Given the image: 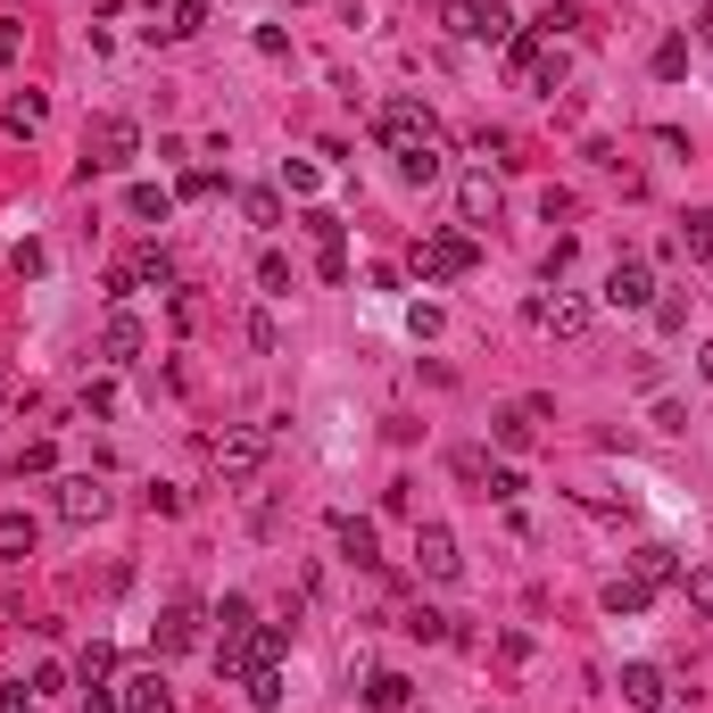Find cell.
I'll list each match as a JSON object with an SVG mask.
<instances>
[{
	"mask_svg": "<svg viewBox=\"0 0 713 713\" xmlns=\"http://www.w3.org/2000/svg\"><path fill=\"white\" fill-rule=\"evenodd\" d=\"M83 713H125V705H116V697H109V680H100V689H83Z\"/></svg>",
	"mask_w": 713,
	"mask_h": 713,
	"instance_id": "cell-42",
	"label": "cell"
},
{
	"mask_svg": "<svg viewBox=\"0 0 713 713\" xmlns=\"http://www.w3.org/2000/svg\"><path fill=\"white\" fill-rule=\"evenodd\" d=\"M482 498H498V507H514V498H523V473H514V465H498V473H489V489H482Z\"/></svg>",
	"mask_w": 713,
	"mask_h": 713,
	"instance_id": "cell-33",
	"label": "cell"
},
{
	"mask_svg": "<svg viewBox=\"0 0 713 713\" xmlns=\"http://www.w3.org/2000/svg\"><path fill=\"white\" fill-rule=\"evenodd\" d=\"M622 705H631V713H664V705H672V689H664L656 664H622Z\"/></svg>",
	"mask_w": 713,
	"mask_h": 713,
	"instance_id": "cell-12",
	"label": "cell"
},
{
	"mask_svg": "<svg viewBox=\"0 0 713 713\" xmlns=\"http://www.w3.org/2000/svg\"><path fill=\"white\" fill-rule=\"evenodd\" d=\"M449 473H456V482H489V465H482V449H456V456H449Z\"/></svg>",
	"mask_w": 713,
	"mask_h": 713,
	"instance_id": "cell-37",
	"label": "cell"
},
{
	"mask_svg": "<svg viewBox=\"0 0 713 713\" xmlns=\"http://www.w3.org/2000/svg\"><path fill=\"white\" fill-rule=\"evenodd\" d=\"M158 34H167V42H191V34H207V0H174Z\"/></svg>",
	"mask_w": 713,
	"mask_h": 713,
	"instance_id": "cell-24",
	"label": "cell"
},
{
	"mask_svg": "<svg viewBox=\"0 0 713 713\" xmlns=\"http://www.w3.org/2000/svg\"><path fill=\"white\" fill-rule=\"evenodd\" d=\"M200 606H167V614H158V656H191V647H200Z\"/></svg>",
	"mask_w": 713,
	"mask_h": 713,
	"instance_id": "cell-13",
	"label": "cell"
},
{
	"mask_svg": "<svg viewBox=\"0 0 713 713\" xmlns=\"http://www.w3.org/2000/svg\"><path fill=\"white\" fill-rule=\"evenodd\" d=\"M456 207H465V225H489V216H498V174L473 167L465 183H456Z\"/></svg>",
	"mask_w": 713,
	"mask_h": 713,
	"instance_id": "cell-14",
	"label": "cell"
},
{
	"mask_svg": "<svg viewBox=\"0 0 713 713\" xmlns=\"http://www.w3.org/2000/svg\"><path fill=\"white\" fill-rule=\"evenodd\" d=\"M258 282H265V291H291V258H282V249H265V258H258Z\"/></svg>",
	"mask_w": 713,
	"mask_h": 713,
	"instance_id": "cell-34",
	"label": "cell"
},
{
	"mask_svg": "<svg viewBox=\"0 0 713 713\" xmlns=\"http://www.w3.org/2000/svg\"><path fill=\"white\" fill-rule=\"evenodd\" d=\"M656 76H664V83H680V76H689V34L656 42Z\"/></svg>",
	"mask_w": 713,
	"mask_h": 713,
	"instance_id": "cell-27",
	"label": "cell"
},
{
	"mask_svg": "<svg viewBox=\"0 0 713 713\" xmlns=\"http://www.w3.org/2000/svg\"><path fill=\"white\" fill-rule=\"evenodd\" d=\"M606 307H622V316L656 307V265H647V258H622L614 274H606Z\"/></svg>",
	"mask_w": 713,
	"mask_h": 713,
	"instance_id": "cell-6",
	"label": "cell"
},
{
	"mask_svg": "<svg viewBox=\"0 0 713 713\" xmlns=\"http://www.w3.org/2000/svg\"><path fill=\"white\" fill-rule=\"evenodd\" d=\"M440 18H449L456 42H514V34H523V25H514V9H498V0H449Z\"/></svg>",
	"mask_w": 713,
	"mask_h": 713,
	"instance_id": "cell-2",
	"label": "cell"
},
{
	"mask_svg": "<svg viewBox=\"0 0 713 713\" xmlns=\"http://www.w3.org/2000/svg\"><path fill=\"white\" fill-rule=\"evenodd\" d=\"M680 589H689V606H697V614H713V573H689Z\"/></svg>",
	"mask_w": 713,
	"mask_h": 713,
	"instance_id": "cell-41",
	"label": "cell"
},
{
	"mask_svg": "<svg viewBox=\"0 0 713 713\" xmlns=\"http://www.w3.org/2000/svg\"><path fill=\"white\" fill-rule=\"evenodd\" d=\"M0 407H9V382H0Z\"/></svg>",
	"mask_w": 713,
	"mask_h": 713,
	"instance_id": "cell-46",
	"label": "cell"
},
{
	"mask_svg": "<svg viewBox=\"0 0 713 713\" xmlns=\"http://www.w3.org/2000/svg\"><path fill=\"white\" fill-rule=\"evenodd\" d=\"M142 9H174V0H142Z\"/></svg>",
	"mask_w": 713,
	"mask_h": 713,
	"instance_id": "cell-45",
	"label": "cell"
},
{
	"mask_svg": "<svg viewBox=\"0 0 713 713\" xmlns=\"http://www.w3.org/2000/svg\"><path fill=\"white\" fill-rule=\"evenodd\" d=\"M656 324H664V332H680V324H689V299H680V291H672V299H656Z\"/></svg>",
	"mask_w": 713,
	"mask_h": 713,
	"instance_id": "cell-40",
	"label": "cell"
},
{
	"mask_svg": "<svg viewBox=\"0 0 713 713\" xmlns=\"http://www.w3.org/2000/svg\"><path fill=\"white\" fill-rule=\"evenodd\" d=\"M332 540H340L349 564H374V523H365V514H332Z\"/></svg>",
	"mask_w": 713,
	"mask_h": 713,
	"instance_id": "cell-17",
	"label": "cell"
},
{
	"mask_svg": "<svg viewBox=\"0 0 713 713\" xmlns=\"http://www.w3.org/2000/svg\"><path fill=\"white\" fill-rule=\"evenodd\" d=\"M647 598H656V581H638V573L606 581V614H647Z\"/></svg>",
	"mask_w": 713,
	"mask_h": 713,
	"instance_id": "cell-21",
	"label": "cell"
},
{
	"mask_svg": "<svg viewBox=\"0 0 713 713\" xmlns=\"http://www.w3.org/2000/svg\"><path fill=\"white\" fill-rule=\"evenodd\" d=\"M241 689H249V705H258V713H274L282 705V664H249Z\"/></svg>",
	"mask_w": 713,
	"mask_h": 713,
	"instance_id": "cell-22",
	"label": "cell"
},
{
	"mask_svg": "<svg viewBox=\"0 0 713 713\" xmlns=\"http://www.w3.org/2000/svg\"><path fill=\"white\" fill-rule=\"evenodd\" d=\"M116 705H125V713H174V689H167V672H133Z\"/></svg>",
	"mask_w": 713,
	"mask_h": 713,
	"instance_id": "cell-16",
	"label": "cell"
},
{
	"mask_svg": "<svg viewBox=\"0 0 713 713\" xmlns=\"http://www.w3.org/2000/svg\"><path fill=\"white\" fill-rule=\"evenodd\" d=\"M0 547H9V556H34V514H0Z\"/></svg>",
	"mask_w": 713,
	"mask_h": 713,
	"instance_id": "cell-26",
	"label": "cell"
},
{
	"mask_svg": "<svg viewBox=\"0 0 713 713\" xmlns=\"http://www.w3.org/2000/svg\"><path fill=\"white\" fill-rule=\"evenodd\" d=\"M100 514H109V482L67 473V482H58V523H100Z\"/></svg>",
	"mask_w": 713,
	"mask_h": 713,
	"instance_id": "cell-11",
	"label": "cell"
},
{
	"mask_svg": "<svg viewBox=\"0 0 713 713\" xmlns=\"http://www.w3.org/2000/svg\"><path fill=\"white\" fill-rule=\"evenodd\" d=\"M398 174H407V183H440V150H407Z\"/></svg>",
	"mask_w": 713,
	"mask_h": 713,
	"instance_id": "cell-31",
	"label": "cell"
},
{
	"mask_svg": "<svg viewBox=\"0 0 713 713\" xmlns=\"http://www.w3.org/2000/svg\"><path fill=\"white\" fill-rule=\"evenodd\" d=\"M407 631H415V638H449V614H432V606H423V614H407Z\"/></svg>",
	"mask_w": 713,
	"mask_h": 713,
	"instance_id": "cell-39",
	"label": "cell"
},
{
	"mask_svg": "<svg viewBox=\"0 0 713 713\" xmlns=\"http://www.w3.org/2000/svg\"><path fill=\"white\" fill-rule=\"evenodd\" d=\"M415 274L423 282H465L473 274V241L465 233H423V241H415Z\"/></svg>",
	"mask_w": 713,
	"mask_h": 713,
	"instance_id": "cell-3",
	"label": "cell"
},
{
	"mask_svg": "<svg viewBox=\"0 0 713 713\" xmlns=\"http://www.w3.org/2000/svg\"><path fill=\"white\" fill-rule=\"evenodd\" d=\"M697 374H705V382H713V340H705V349H697Z\"/></svg>",
	"mask_w": 713,
	"mask_h": 713,
	"instance_id": "cell-44",
	"label": "cell"
},
{
	"mask_svg": "<svg viewBox=\"0 0 713 713\" xmlns=\"http://www.w3.org/2000/svg\"><path fill=\"white\" fill-rule=\"evenodd\" d=\"M100 356H109V365H133V356H142V316L116 307V316L100 324Z\"/></svg>",
	"mask_w": 713,
	"mask_h": 713,
	"instance_id": "cell-15",
	"label": "cell"
},
{
	"mask_svg": "<svg viewBox=\"0 0 713 713\" xmlns=\"http://www.w3.org/2000/svg\"><path fill=\"white\" fill-rule=\"evenodd\" d=\"M307 233H316L324 249H340V216H332V207H307Z\"/></svg>",
	"mask_w": 713,
	"mask_h": 713,
	"instance_id": "cell-35",
	"label": "cell"
},
{
	"mask_svg": "<svg viewBox=\"0 0 713 713\" xmlns=\"http://www.w3.org/2000/svg\"><path fill=\"white\" fill-rule=\"evenodd\" d=\"M680 249H689V258H713V207H697L689 225H680Z\"/></svg>",
	"mask_w": 713,
	"mask_h": 713,
	"instance_id": "cell-28",
	"label": "cell"
},
{
	"mask_svg": "<svg viewBox=\"0 0 713 713\" xmlns=\"http://www.w3.org/2000/svg\"><path fill=\"white\" fill-rule=\"evenodd\" d=\"M638 581H672V547H638Z\"/></svg>",
	"mask_w": 713,
	"mask_h": 713,
	"instance_id": "cell-32",
	"label": "cell"
},
{
	"mask_svg": "<svg viewBox=\"0 0 713 713\" xmlns=\"http://www.w3.org/2000/svg\"><path fill=\"white\" fill-rule=\"evenodd\" d=\"M109 291L116 299H125V291H174V258L167 249H133V258L109 274Z\"/></svg>",
	"mask_w": 713,
	"mask_h": 713,
	"instance_id": "cell-8",
	"label": "cell"
},
{
	"mask_svg": "<svg viewBox=\"0 0 713 713\" xmlns=\"http://www.w3.org/2000/svg\"><path fill=\"white\" fill-rule=\"evenodd\" d=\"M216 622H225V647H241V638L258 631V606H249V598H225V606H216ZM225 647H216V656H225Z\"/></svg>",
	"mask_w": 713,
	"mask_h": 713,
	"instance_id": "cell-25",
	"label": "cell"
},
{
	"mask_svg": "<svg viewBox=\"0 0 713 713\" xmlns=\"http://www.w3.org/2000/svg\"><path fill=\"white\" fill-rule=\"evenodd\" d=\"M531 25H540L547 42H573V34H589V18H581V9H573V0H556V9H540V18H531Z\"/></svg>",
	"mask_w": 713,
	"mask_h": 713,
	"instance_id": "cell-23",
	"label": "cell"
},
{
	"mask_svg": "<svg viewBox=\"0 0 713 713\" xmlns=\"http://www.w3.org/2000/svg\"><path fill=\"white\" fill-rule=\"evenodd\" d=\"M42 116H50V100H42V92H9V109H0V125H9V133L25 142V133H42Z\"/></svg>",
	"mask_w": 713,
	"mask_h": 713,
	"instance_id": "cell-18",
	"label": "cell"
},
{
	"mask_svg": "<svg viewBox=\"0 0 713 713\" xmlns=\"http://www.w3.org/2000/svg\"><path fill=\"white\" fill-rule=\"evenodd\" d=\"M241 216L249 225H282V191H241Z\"/></svg>",
	"mask_w": 713,
	"mask_h": 713,
	"instance_id": "cell-29",
	"label": "cell"
},
{
	"mask_svg": "<svg viewBox=\"0 0 713 713\" xmlns=\"http://www.w3.org/2000/svg\"><path fill=\"white\" fill-rule=\"evenodd\" d=\"M109 672H116V647H100V638H92V647H83V689H100Z\"/></svg>",
	"mask_w": 713,
	"mask_h": 713,
	"instance_id": "cell-30",
	"label": "cell"
},
{
	"mask_svg": "<svg viewBox=\"0 0 713 713\" xmlns=\"http://www.w3.org/2000/svg\"><path fill=\"white\" fill-rule=\"evenodd\" d=\"M265 449H274V423L225 432V440H216V473H225V482H258V473H265Z\"/></svg>",
	"mask_w": 713,
	"mask_h": 713,
	"instance_id": "cell-4",
	"label": "cell"
},
{
	"mask_svg": "<svg viewBox=\"0 0 713 713\" xmlns=\"http://www.w3.org/2000/svg\"><path fill=\"white\" fill-rule=\"evenodd\" d=\"M407 697H415L407 672H374V680H365V705H374V713H407Z\"/></svg>",
	"mask_w": 713,
	"mask_h": 713,
	"instance_id": "cell-19",
	"label": "cell"
},
{
	"mask_svg": "<svg viewBox=\"0 0 713 713\" xmlns=\"http://www.w3.org/2000/svg\"><path fill=\"white\" fill-rule=\"evenodd\" d=\"M540 423H547V398H514V407H498V415H489V440L523 456L531 440H540Z\"/></svg>",
	"mask_w": 713,
	"mask_h": 713,
	"instance_id": "cell-7",
	"label": "cell"
},
{
	"mask_svg": "<svg viewBox=\"0 0 713 713\" xmlns=\"http://www.w3.org/2000/svg\"><path fill=\"white\" fill-rule=\"evenodd\" d=\"M34 705H42L34 689H9V697H0V713H34Z\"/></svg>",
	"mask_w": 713,
	"mask_h": 713,
	"instance_id": "cell-43",
	"label": "cell"
},
{
	"mask_svg": "<svg viewBox=\"0 0 713 713\" xmlns=\"http://www.w3.org/2000/svg\"><path fill=\"white\" fill-rule=\"evenodd\" d=\"M9 265H18V274H50V249H42V241H18V258H9Z\"/></svg>",
	"mask_w": 713,
	"mask_h": 713,
	"instance_id": "cell-36",
	"label": "cell"
},
{
	"mask_svg": "<svg viewBox=\"0 0 713 713\" xmlns=\"http://www.w3.org/2000/svg\"><path fill=\"white\" fill-rule=\"evenodd\" d=\"M18 50H25V25H18V18H0V67H18Z\"/></svg>",
	"mask_w": 713,
	"mask_h": 713,
	"instance_id": "cell-38",
	"label": "cell"
},
{
	"mask_svg": "<svg viewBox=\"0 0 713 713\" xmlns=\"http://www.w3.org/2000/svg\"><path fill=\"white\" fill-rule=\"evenodd\" d=\"M531 324L556 340H581L589 332V299H573V291H547V299H531Z\"/></svg>",
	"mask_w": 713,
	"mask_h": 713,
	"instance_id": "cell-10",
	"label": "cell"
},
{
	"mask_svg": "<svg viewBox=\"0 0 713 713\" xmlns=\"http://www.w3.org/2000/svg\"><path fill=\"white\" fill-rule=\"evenodd\" d=\"M415 564H423L432 581H456V573H465V556H456V531H449V523H415Z\"/></svg>",
	"mask_w": 713,
	"mask_h": 713,
	"instance_id": "cell-9",
	"label": "cell"
},
{
	"mask_svg": "<svg viewBox=\"0 0 713 713\" xmlns=\"http://www.w3.org/2000/svg\"><path fill=\"white\" fill-rule=\"evenodd\" d=\"M133 150H142L133 116H92V133H83V174L92 167H133Z\"/></svg>",
	"mask_w": 713,
	"mask_h": 713,
	"instance_id": "cell-5",
	"label": "cell"
},
{
	"mask_svg": "<svg viewBox=\"0 0 713 713\" xmlns=\"http://www.w3.org/2000/svg\"><path fill=\"white\" fill-rule=\"evenodd\" d=\"M125 216H142V225H167V216H174V191L133 183V191H125Z\"/></svg>",
	"mask_w": 713,
	"mask_h": 713,
	"instance_id": "cell-20",
	"label": "cell"
},
{
	"mask_svg": "<svg viewBox=\"0 0 713 713\" xmlns=\"http://www.w3.org/2000/svg\"><path fill=\"white\" fill-rule=\"evenodd\" d=\"M374 133H382V150H391V158H407V150H440V116L423 109V100H382Z\"/></svg>",
	"mask_w": 713,
	"mask_h": 713,
	"instance_id": "cell-1",
	"label": "cell"
}]
</instances>
